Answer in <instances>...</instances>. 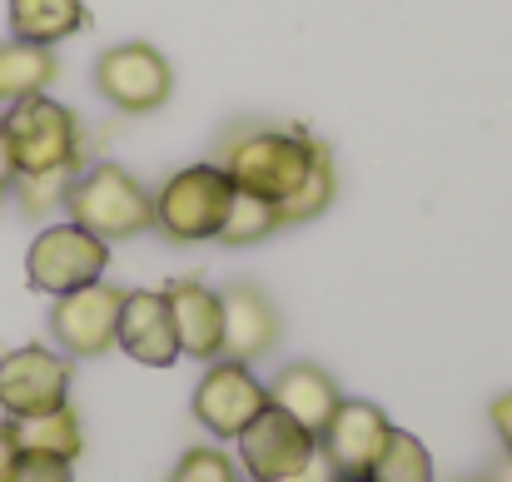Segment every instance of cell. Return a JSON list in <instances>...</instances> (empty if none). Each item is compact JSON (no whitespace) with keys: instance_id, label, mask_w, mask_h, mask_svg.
Returning a JSON list of instances; mask_svg holds the SVG:
<instances>
[{"instance_id":"cell-5","label":"cell","mask_w":512,"mask_h":482,"mask_svg":"<svg viewBox=\"0 0 512 482\" xmlns=\"http://www.w3.org/2000/svg\"><path fill=\"white\" fill-rule=\"evenodd\" d=\"M110 269V244L95 239L90 229H80L75 219L65 224H45L35 239H30V254H25V279L30 289L40 294H70V289H85L95 279H105Z\"/></svg>"},{"instance_id":"cell-1","label":"cell","mask_w":512,"mask_h":482,"mask_svg":"<svg viewBox=\"0 0 512 482\" xmlns=\"http://www.w3.org/2000/svg\"><path fill=\"white\" fill-rule=\"evenodd\" d=\"M324 160H334V155L314 135L284 130V125H259V120L229 125L219 135V155H214V164L234 179V189L264 194L274 209L284 199H294Z\"/></svg>"},{"instance_id":"cell-26","label":"cell","mask_w":512,"mask_h":482,"mask_svg":"<svg viewBox=\"0 0 512 482\" xmlns=\"http://www.w3.org/2000/svg\"><path fill=\"white\" fill-rule=\"evenodd\" d=\"M15 463H20V443H15V428H10V418H5V423H0V482H10Z\"/></svg>"},{"instance_id":"cell-22","label":"cell","mask_w":512,"mask_h":482,"mask_svg":"<svg viewBox=\"0 0 512 482\" xmlns=\"http://www.w3.org/2000/svg\"><path fill=\"white\" fill-rule=\"evenodd\" d=\"M75 169H60V174H15L10 194L25 214H50V209H65V189H70Z\"/></svg>"},{"instance_id":"cell-15","label":"cell","mask_w":512,"mask_h":482,"mask_svg":"<svg viewBox=\"0 0 512 482\" xmlns=\"http://www.w3.org/2000/svg\"><path fill=\"white\" fill-rule=\"evenodd\" d=\"M269 403L284 408L294 423H304L309 433H324V423L334 418V408L343 403L339 383L329 368L319 363H284L269 383Z\"/></svg>"},{"instance_id":"cell-10","label":"cell","mask_w":512,"mask_h":482,"mask_svg":"<svg viewBox=\"0 0 512 482\" xmlns=\"http://www.w3.org/2000/svg\"><path fill=\"white\" fill-rule=\"evenodd\" d=\"M120 309H125V289L95 279L85 289H70L50 304V338L60 353L70 358H100L115 348L120 333Z\"/></svg>"},{"instance_id":"cell-19","label":"cell","mask_w":512,"mask_h":482,"mask_svg":"<svg viewBox=\"0 0 512 482\" xmlns=\"http://www.w3.org/2000/svg\"><path fill=\"white\" fill-rule=\"evenodd\" d=\"M274 229H279V209H274L264 194L234 189L229 214H224V224H219V244H229V249H249V244H264Z\"/></svg>"},{"instance_id":"cell-8","label":"cell","mask_w":512,"mask_h":482,"mask_svg":"<svg viewBox=\"0 0 512 482\" xmlns=\"http://www.w3.org/2000/svg\"><path fill=\"white\" fill-rule=\"evenodd\" d=\"M234 443H239V468L254 482H289L319 463V433H309L274 403Z\"/></svg>"},{"instance_id":"cell-12","label":"cell","mask_w":512,"mask_h":482,"mask_svg":"<svg viewBox=\"0 0 512 482\" xmlns=\"http://www.w3.org/2000/svg\"><path fill=\"white\" fill-rule=\"evenodd\" d=\"M115 343H120L135 363H145V368H174V363L184 358V353H179V333H174L170 299L155 294V289H135V294H125Z\"/></svg>"},{"instance_id":"cell-18","label":"cell","mask_w":512,"mask_h":482,"mask_svg":"<svg viewBox=\"0 0 512 482\" xmlns=\"http://www.w3.org/2000/svg\"><path fill=\"white\" fill-rule=\"evenodd\" d=\"M10 428H15L20 453H45V458H65V463H75L85 453V428L70 403L55 413H40V418H10Z\"/></svg>"},{"instance_id":"cell-29","label":"cell","mask_w":512,"mask_h":482,"mask_svg":"<svg viewBox=\"0 0 512 482\" xmlns=\"http://www.w3.org/2000/svg\"><path fill=\"white\" fill-rule=\"evenodd\" d=\"M334 482H339V478H334ZM343 482H368V478H343Z\"/></svg>"},{"instance_id":"cell-27","label":"cell","mask_w":512,"mask_h":482,"mask_svg":"<svg viewBox=\"0 0 512 482\" xmlns=\"http://www.w3.org/2000/svg\"><path fill=\"white\" fill-rule=\"evenodd\" d=\"M10 184H15V164H10V150H5V135H0V204L10 199Z\"/></svg>"},{"instance_id":"cell-14","label":"cell","mask_w":512,"mask_h":482,"mask_svg":"<svg viewBox=\"0 0 512 482\" xmlns=\"http://www.w3.org/2000/svg\"><path fill=\"white\" fill-rule=\"evenodd\" d=\"M165 299H170L174 333H179V353H189L199 363L224 358V299L199 279H174Z\"/></svg>"},{"instance_id":"cell-17","label":"cell","mask_w":512,"mask_h":482,"mask_svg":"<svg viewBox=\"0 0 512 482\" xmlns=\"http://www.w3.org/2000/svg\"><path fill=\"white\" fill-rule=\"evenodd\" d=\"M60 75V60L50 45H30V40H5L0 45V105L45 95Z\"/></svg>"},{"instance_id":"cell-25","label":"cell","mask_w":512,"mask_h":482,"mask_svg":"<svg viewBox=\"0 0 512 482\" xmlns=\"http://www.w3.org/2000/svg\"><path fill=\"white\" fill-rule=\"evenodd\" d=\"M488 418H493V433H498V443L508 448V458H512V393H498L488 403Z\"/></svg>"},{"instance_id":"cell-4","label":"cell","mask_w":512,"mask_h":482,"mask_svg":"<svg viewBox=\"0 0 512 482\" xmlns=\"http://www.w3.org/2000/svg\"><path fill=\"white\" fill-rule=\"evenodd\" d=\"M150 199H155V229L170 244H204V239H219V224L234 199V179L214 160L184 164L165 174V184Z\"/></svg>"},{"instance_id":"cell-28","label":"cell","mask_w":512,"mask_h":482,"mask_svg":"<svg viewBox=\"0 0 512 482\" xmlns=\"http://www.w3.org/2000/svg\"><path fill=\"white\" fill-rule=\"evenodd\" d=\"M488 482H512V458H503V463L493 468V478H488Z\"/></svg>"},{"instance_id":"cell-11","label":"cell","mask_w":512,"mask_h":482,"mask_svg":"<svg viewBox=\"0 0 512 482\" xmlns=\"http://www.w3.org/2000/svg\"><path fill=\"white\" fill-rule=\"evenodd\" d=\"M388 433H393V423H388V413L378 403L343 398L339 408H334V418L324 423V433H319V458H324V468L339 482L368 478V468L378 463Z\"/></svg>"},{"instance_id":"cell-7","label":"cell","mask_w":512,"mask_h":482,"mask_svg":"<svg viewBox=\"0 0 512 482\" xmlns=\"http://www.w3.org/2000/svg\"><path fill=\"white\" fill-rule=\"evenodd\" d=\"M269 408V388L249 373V363H234V358H214L189 398V413L204 433L234 443L259 413Z\"/></svg>"},{"instance_id":"cell-3","label":"cell","mask_w":512,"mask_h":482,"mask_svg":"<svg viewBox=\"0 0 512 482\" xmlns=\"http://www.w3.org/2000/svg\"><path fill=\"white\" fill-rule=\"evenodd\" d=\"M0 135H5L15 174H60V169L80 164V120L70 105H60L50 95L5 105Z\"/></svg>"},{"instance_id":"cell-16","label":"cell","mask_w":512,"mask_h":482,"mask_svg":"<svg viewBox=\"0 0 512 482\" xmlns=\"http://www.w3.org/2000/svg\"><path fill=\"white\" fill-rule=\"evenodd\" d=\"M85 0H5V25L10 40L30 45H60L85 30Z\"/></svg>"},{"instance_id":"cell-9","label":"cell","mask_w":512,"mask_h":482,"mask_svg":"<svg viewBox=\"0 0 512 482\" xmlns=\"http://www.w3.org/2000/svg\"><path fill=\"white\" fill-rule=\"evenodd\" d=\"M70 403V358L45 348V343H25L10 348L0 358V413L5 418H40Z\"/></svg>"},{"instance_id":"cell-21","label":"cell","mask_w":512,"mask_h":482,"mask_svg":"<svg viewBox=\"0 0 512 482\" xmlns=\"http://www.w3.org/2000/svg\"><path fill=\"white\" fill-rule=\"evenodd\" d=\"M334 189H339V179H334V160H324L309 179H304V189H299L294 199H284V204H279V224H309V219H319V214L334 204Z\"/></svg>"},{"instance_id":"cell-23","label":"cell","mask_w":512,"mask_h":482,"mask_svg":"<svg viewBox=\"0 0 512 482\" xmlns=\"http://www.w3.org/2000/svg\"><path fill=\"white\" fill-rule=\"evenodd\" d=\"M165 482H244V468L229 463V453L219 448H189Z\"/></svg>"},{"instance_id":"cell-20","label":"cell","mask_w":512,"mask_h":482,"mask_svg":"<svg viewBox=\"0 0 512 482\" xmlns=\"http://www.w3.org/2000/svg\"><path fill=\"white\" fill-rule=\"evenodd\" d=\"M368 482H433V458H428V448L413 433L393 428L383 453H378V463L368 468Z\"/></svg>"},{"instance_id":"cell-13","label":"cell","mask_w":512,"mask_h":482,"mask_svg":"<svg viewBox=\"0 0 512 482\" xmlns=\"http://www.w3.org/2000/svg\"><path fill=\"white\" fill-rule=\"evenodd\" d=\"M219 299H224V358L254 363L279 343V309L259 284H229Z\"/></svg>"},{"instance_id":"cell-6","label":"cell","mask_w":512,"mask_h":482,"mask_svg":"<svg viewBox=\"0 0 512 482\" xmlns=\"http://www.w3.org/2000/svg\"><path fill=\"white\" fill-rule=\"evenodd\" d=\"M95 90L120 115H155L174 95V70L150 40H125V45L100 50V60H95Z\"/></svg>"},{"instance_id":"cell-2","label":"cell","mask_w":512,"mask_h":482,"mask_svg":"<svg viewBox=\"0 0 512 482\" xmlns=\"http://www.w3.org/2000/svg\"><path fill=\"white\" fill-rule=\"evenodd\" d=\"M65 214L105 244L155 229V199L125 164H90L65 189Z\"/></svg>"},{"instance_id":"cell-24","label":"cell","mask_w":512,"mask_h":482,"mask_svg":"<svg viewBox=\"0 0 512 482\" xmlns=\"http://www.w3.org/2000/svg\"><path fill=\"white\" fill-rule=\"evenodd\" d=\"M10 482H75L65 458H45V453H20Z\"/></svg>"}]
</instances>
